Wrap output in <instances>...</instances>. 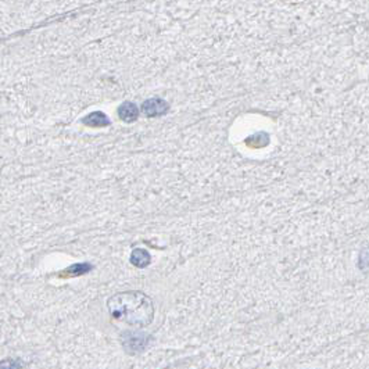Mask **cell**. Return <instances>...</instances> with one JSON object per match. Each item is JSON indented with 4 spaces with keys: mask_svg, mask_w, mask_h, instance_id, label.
Instances as JSON below:
<instances>
[{
    "mask_svg": "<svg viewBox=\"0 0 369 369\" xmlns=\"http://www.w3.org/2000/svg\"><path fill=\"white\" fill-rule=\"evenodd\" d=\"M142 111L149 118L161 117V115H166L170 111V104L164 99L152 97V99H147V100L143 102V104H142Z\"/></svg>",
    "mask_w": 369,
    "mask_h": 369,
    "instance_id": "cell-3",
    "label": "cell"
},
{
    "mask_svg": "<svg viewBox=\"0 0 369 369\" xmlns=\"http://www.w3.org/2000/svg\"><path fill=\"white\" fill-rule=\"evenodd\" d=\"M107 306L113 318L129 325L146 326L153 321V301L142 292L117 293L108 299Z\"/></svg>",
    "mask_w": 369,
    "mask_h": 369,
    "instance_id": "cell-1",
    "label": "cell"
},
{
    "mask_svg": "<svg viewBox=\"0 0 369 369\" xmlns=\"http://www.w3.org/2000/svg\"><path fill=\"white\" fill-rule=\"evenodd\" d=\"M121 342L124 349L129 354H138L147 349V346L152 342V336L145 332L139 331H125L122 332Z\"/></svg>",
    "mask_w": 369,
    "mask_h": 369,
    "instance_id": "cell-2",
    "label": "cell"
},
{
    "mask_svg": "<svg viewBox=\"0 0 369 369\" xmlns=\"http://www.w3.org/2000/svg\"><path fill=\"white\" fill-rule=\"evenodd\" d=\"M118 117L121 118L124 122H135L139 117V108L134 102H125L122 103L118 107Z\"/></svg>",
    "mask_w": 369,
    "mask_h": 369,
    "instance_id": "cell-4",
    "label": "cell"
},
{
    "mask_svg": "<svg viewBox=\"0 0 369 369\" xmlns=\"http://www.w3.org/2000/svg\"><path fill=\"white\" fill-rule=\"evenodd\" d=\"M131 262L136 268H146L152 262V255L145 248H135L131 254Z\"/></svg>",
    "mask_w": 369,
    "mask_h": 369,
    "instance_id": "cell-6",
    "label": "cell"
},
{
    "mask_svg": "<svg viewBox=\"0 0 369 369\" xmlns=\"http://www.w3.org/2000/svg\"><path fill=\"white\" fill-rule=\"evenodd\" d=\"M358 267L361 268L363 271H365V269H369V247L364 248L363 251L360 253Z\"/></svg>",
    "mask_w": 369,
    "mask_h": 369,
    "instance_id": "cell-8",
    "label": "cell"
},
{
    "mask_svg": "<svg viewBox=\"0 0 369 369\" xmlns=\"http://www.w3.org/2000/svg\"><path fill=\"white\" fill-rule=\"evenodd\" d=\"M89 269H92V265L83 262V264H77V265H72L68 269H65V275H68V276H79V275L89 272Z\"/></svg>",
    "mask_w": 369,
    "mask_h": 369,
    "instance_id": "cell-7",
    "label": "cell"
},
{
    "mask_svg": "<svg viewBox=\"0 0 369 369\" xmlns=\"http://www.w3.org/2000/svg\"><path fill=\"white\" fill-rule=\"evenodd\" d=\"M82 124L92 128H103L108 127L111 124V121H110V118H108L107 115L102 113V111H93L89 115L83 117Z\"/></svg>",
    "mask_w": 369,
    "mask_h": 369,
    "instance_id": "cell-5",
    "label": "cell"
}]
</instances>
